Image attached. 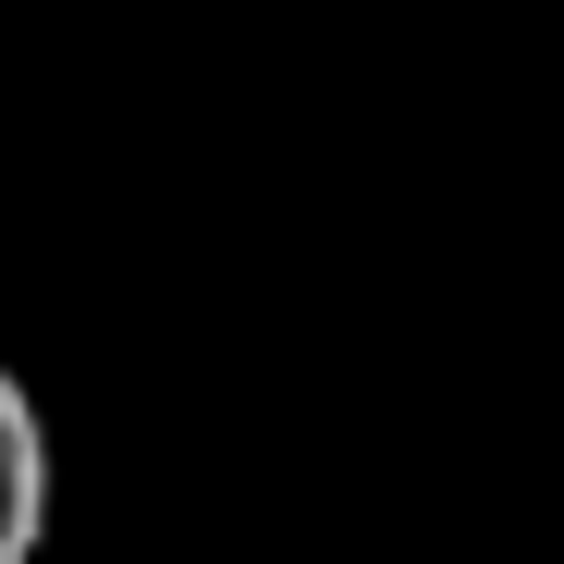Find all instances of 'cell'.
Returning <instances> with one entry per match:
<instances>
[{
	"instance_id": "cell-1",
	"label": "cell",
	"mask_w": 564,
	"mask_h": 564,
	"mask_svg": "<svg viewBox=\"0 0 564 564\" xmlns=\"http://www.w3.org/2000/svg\"><path fill=\"white\" fill-rule=\"evenodd\" d=\"M37 540H50V417L25 368L0 356V564H37Z\"/></svg>"
}]
</instances>
